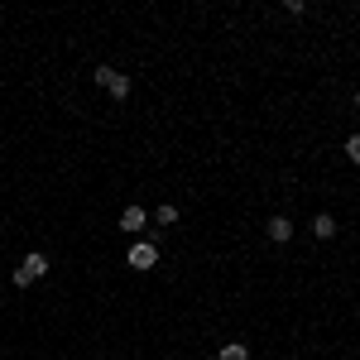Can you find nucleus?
Masks as SVG:
<instances>
[{
    "label": "nucleus",
    "mask_w": 360,
    "mask_h": 360,
    "mask_svg": "<svg viewBox=\"0 0 360 360\" xmlns=\"http://www.w3.org/2000/svg\"><path fill=\"white\" fill-rule=\"evenodd\" d=\"M269 240H274V245L293 240V221H288V217H269Z\"/></svg>",
    "instance_id": "20e7f679"
},
{
    "label": "nucleus",
    "mask_w": 360,
    "mask_h": 360,
    "mask_svg": "<svg viewBox=\"0 0 360 360\" xmlns=\"http://www.w3.org/2000/svg\"><path fill=\"white\" fill-rule=\"evenodd\" d=\"M312 236H317V240H332V236H336V217H332V212L312 217Z\"/></svg>",
    "instance_id": "39448f33"
},
{
    "label": "nucleus",
    "mask_w": 360,
    "mask_h": 360,
    "mask_svg": "<svg viewBox=\"0 0 360 360\" xmlns=\"http://www.w3.org/2000/svg\"><path fill=\"white\" fill-rule=\"evenodd\" d=\"M159 264V245L154 240H135L130 245V269H154Z\"/></svg>",
    "instance_id": "7ed1b4c3"
},
{
    "label": "nucleus",
    "mask_w": 360,
    "mask_h": 360,
    "mask_svg": "<svg viewBox=\"0 0 360 360\" xmlns=\"http://www.w3.org/2000/svg\"><path fill=\"white\" fill-rule=\"evenodd\" d=\"M96 86H106L115 101H125V96H130V77H125V72H115V68H106V63L96 68Z\"/></svg>",
    "instance_id": "f03ea898"
},
{
    "label": "nucleus",
    "mask_w": 360,
    "mask_h": 360,
    "mask_svg": "<svg viewBox=\"0 0 360 360\" xmlns=\"http://www.w3.org/2000/svg\"><path fill=\"white\" fill-rule=\"evenodd\" d=\"M144 221H149L144 207H125V212H120V231H144Z\"/></svg>",
    "instance_id": "423d86ee"
},
{
    "label": "nucleus",
    "mask_w": 360,
    "mask_h": 360,
    "mask_svg": "<svg viewBox=\"0 0 360 360\" xmlns=\"http://www.w3.org/2000/svg\"><path fill=\"white\" fill-rule=\"evenodd\" d=\"M44 274H49V255H39V250H34V255L20 259V269H15V288H29V283H39Z\"/></svg>",
    "instance_id": "f257e3e1"
},
{
    "label": "nucleus",
    "mask_w": 360,
    "mask_h": 360,
    "mask_svg": "<svg viewBox=\"0 0 360 360\" xmlns=\"http://www.w3.org/2000/svg\"><path fill=\"white\" fill-rule=\"evenodd\" d=\"M217 360H250V346L231 341V346H221V351H217Z\"/></svg>",
    "instance_id": "0eeeda50"
},
{
    "label": "nucleus",
    "mask_w": 360,
    "mask_h": 360,
    "mask_svg": "<svg viewBox=\"0 0 360 360\" xmlns=\"http://www.w3.org/2000/svg\"><path fill=\"white\" fill-rule=\"evenodd\" d=\"M346 159H351V164L360 168V135H351V139H346Z\"/></svg>",
    "instance_id": "1a4fd4ad"
},
{
    "label": "nucleus",
    "mask_w": 360,
    "mask_h": 360,
    "mask_svg": "<svg viewBox=\"0 0 360 360\" xmlns=\"http://www.w3.org/2000/svg\"><path fill=\"white\" fill-rule=\"evenodd\" d=\"M154 221H159V226H173V221H178V207H173V202H164V207L154 212Z\"/></svg>",
    "instance_id": "6e6552de"
}]
</instances>
